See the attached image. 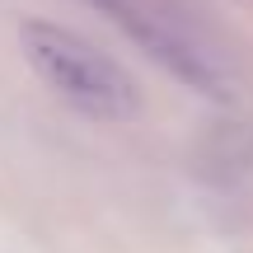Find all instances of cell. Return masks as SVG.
I'll return each mask as SVG.
<instances>
[{"mask_svg":"<svg viewBox=\"0 0 253 253\" xmlns=\"http://www.w3.org/2000/svg\"><path fill=\"white\" fill-rule=\"evenodd\" d=\"M19 47L33 75L75 113L99 122H126L141 113V84L131 80V71L118 66L89 38H80L75 28L33 19L19 28Z\"/></svg>","mask_w":253,"mask_h":253,"instance_id":"6da1fadb","label":"cell"}]
</instances>
